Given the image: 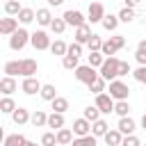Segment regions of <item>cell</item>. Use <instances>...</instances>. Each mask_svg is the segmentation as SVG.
<instances>
[{
  "instance_id": "cell-21",
  "label": "cell",
  "mask_w": 146,
  "mask_h": 146,
  "mask_svg": "<svg viewBox=\"0 0 146 146\" xmlns=\"http://www.w3.org/2000/svg\"><path fill=\"white\" fill-rule=\"evenodd\" d=\"M107 132H110V125H107L105 119H98V121L91 123V135H94V137H105Z\"/></svg>"
},
{
  "instance_id": "cell-15",
  "label": "cell",
  "mask_w": 146,
  "mask_h": 146,
  "mask_svg": "<svg viewBox=\"0 0 146 146\" xmlns=\"http://www.w3.org/2000/svg\"><path fill=\"white\" fill-rule=\"evenodd\" d=\"M116 128L121 130V135H123V137H128V135H135L137 123H135V119H132V116H121V119H119V123H116Z\"/></svg>"
},
{
  "instance_id": "cell-13",
  "label": "cell",
  "mask_w": 146,
  "mask_h": 146,
  "mask_svg": "<svg viewBox=\"0 0 146 146\" xmlns=\"http://www.w3.org/2000/svg\"><path fill=\"white\" fill-rule=\"evenodd\" d=\"M41 82L36 80V78H23V82H21V91L23 94H27V96H34V94H41Z\"/></svg>"
},
{
  "instance_id": "cell-53",
  "label": "cell",
  "mask_w": 146,
  "mask_h": 146,
  "mask_svg": "<svg viewBox=\"0 0 146 146\" xmlns=\"http://www.w3.org/2000/svg\"><path fill=\"white\" fill-rule=\"evenodd\" d=\"M144 146H146V144H144Z\"/></svg>"
},
{
  "instance_id": "cell-28",
  "label": "cell",
  "mask_w": 146,
  "mask_h": 146,
  "mask_svg": "<svg viewBox=\"0 0 146 146\" xmlns=\"http://www.w3.org/2000/svg\"><path fill=\"white\" fill-rule=\"evenodd\" d=\"M135 59H137L139 66H146V39H141V41L137 43V48H135Z\"/></svg>"
},
{
  "instance_id": "cell-39",
  "label": "cell",
  "mask_w": 146,
  "mask_h": 146,
  "mask_svg": "<svg viewBox=\"0 0 146 146\" xmlns=\"http://www.w3.org/2000/svg\"><path fill=\"white\" fill-rule=\"evenodd\" d=\"M116 16H119L121 23H132V21H135V9H132V7H123Z\"/></svg>"
},
{
  "instance_id": "cell-40",
  "label": "cell",
  "mask_w": 146,
  "mask_h": 146,
  "mask_svg": "<svg viewBox=\"0 0 146 146\" xmlns=\"http://www.w3.org/2000/svg\"><path fill=\"white\" fill-rule=\"evenodd\" d=\"M62 66H64L66 71H75V68L80 66V62H78V57H73V55H66V57H62Z\"/></svg>"
},
{
  "instance_id": "cell-9",
  "label": "cell",
  "mask_w": 146,
  "mask_h": 146,
  "mask_svg": "<svg viewBox=\"0 0 146 146\" xmlns=\"http://www.w3.org/2000/svg\"><path fill=\"white\" fill-rule=\"evenodd\" d=\"M62 18L66 21V25H73V27H80V25L87 23V16H84L80 9H66Z\"/></svg>"
},
{
  "instance_id": "cell-30",
  "label": "cell",
  "mask_w": 146,
  "mask_h": 146,
  "mask_svg": "<svg viewBox=\"0 0 146 146\" xmlns=\"http://www.w3.org/2000/svg\"><path fill=\"white\" fill-rule=\"evenodd\" d=\"M16 107H18V105L14 103L11 96H2V100H0V112H2V114H14Z\"/></svg>"
},
{
  "instance_id": "cell-51",
  "label": "cell",
  "mask_w": 146,
  "mask_h": 146,
  "mask_svg": "<svg viewBox=\"0 0 146 146\" xmlns=\"http://www.w3.org/2000/svg\"><path fill=\"white\" fill-rule=\"evenodd\" d=\"M25 146H41V144H36V141H30V139H27V141H25Z\"/></svg>"
},
{
  "instance_id": "cell-31",
  "label": "cell",
  "mask_w": 146,
  "mask_h": 146,
  "mask_svg": "<svg viewBox=\"0 0 146 146\" xmlns=\"http://www.w3.org/2000/svg\"><path fill=\"white\" fill-rule=\"evenodd\" d=\"M21 9H23V5H21L18 0H7V2H5V14H7V16H18Z\"/></svg>"
},
{
  "instance_id": "cell-44",
  "label": "cell",
  "mask_w": 146,
  "mask_h": 146,
  "mask_svg": "<svg viewBox=\"0 0 146 146\" xmlns=\"http://www.w3.org/2000/svg\"><path fill=\"white\" fill-rule=\"evenodd\" d=\"M132 78H135L137 82H141V84H146V66H137V68L132 71Z\"/></svg>"
},
{
  "instance_id": "cell-27",
  "label": "cell",
  "mask_w": 146,
  "mask_h": 146,
  "mask_svg": "<svg viewBox=\"0 0 146 146\" xmlns=\"http://www.w3.org/2000/svg\"><path fill=\"white\" fill-rule=\"evenodd\" d=\"M50 52H52V55H59V57H66V52H68V43L62 41V39H55L52 46H50Z\"/></svg>"
},
{
  "instance_id": "cell-50",
  "label": "cell",
  "mask_w": 146,
  "mask_h": 146,
  "mask_svg": "<svg viewBox=\"0 0 146 146\" xmlns=\"http://www.w3.org/2000/svg\"><path fill=\"white\" fill-rule=\"evenodd\" d=\"M139 123H141V128L146 130V112H144V116H141V121H139Z\"/></svg>"
},
{
  "instance_id": "cell-2",
  "label": "cell",
  "mask_w": 146,
  "mask_h": 146,
  "mask_svg": "<svg viewBox=\"0 0 146 146\" xmlns=\"http://www.w3.org/2000/svg\"><path fill=\"white\" fill-rule=\"evenodd\" d=\"M119 57H105V64L98 68V73H100V78L103 80H107V82H112V80H116L119 78Z\"/></svg>"
},
{
  "instance_id": "cell-19",
  "label": "cell",
  "mask_w": 146,
  "mask_h": 146,
  "mask_svg": "<svg viewBox=\"0 0 146 146\" xmlns=\"http://www.w3.org/2000/svg\"><path fill=\"white\" fill-rule=\"evenodd\" d=\"M46 128H50L52 132H57V130H62L64 128V114H57V112H50L48 114V125Z\"/></svg>"
},
{
  "instance_id": "cell-23",
  "label": "cell",
  "mask_w": 146,
  "mask_h": 146,
  "mask_svg": "<svg viewBox=\"0 0 146 146\" xmlns=\"http://www.w3.org/2000/svg\"><path fill=\"white\" fill-rule=\"evenodd\" d=\"M25 135H21V132H11V135H7L5 139H2V146H25Z\"/></svg>"
},
{
  "instance_id": "cell-7",
  "label": "cell",
  "mask_w": 146,
  "mask_h": 146,
  "mask_svg": "<svg viewBox=\"0 0 146 146\" xmlns=\"http://www.w3.org/2000/svg\"><path fill=\"white\" fill-rule=\"evenodd\" d=\"M107 16L103 2H89V9H87V21L89 23H103V18Z\"/></svg>"
},
{
  "instance_id": "cell-42",
  "label": "cell",
  "mask_w": 146,
  "mask_h": 146,
  "mask_svg": "<svg viewBox=\"0 0 146 146\" xmlns=\"http://www.w3.org/2000/svg\"><path fill=\"white\" fill-rule=\"evenodd\" d=\"M87 48H89V52H100V48H103V39H100L98 34H94V36L89 39Z\"/></svg>"
},
{
  "instance_id": "cell-6",
  "label": "cell",
  "mask_w": 146,
  "mask_h": 146,
  "mask_svg": "<svg viewBox=\"0 0 146 146\" xmlns=\"http://www.w3.org/2000/svg\"><path fill=\"white\" fill-rule=\"evenodd\" d=\"M30 43H32L34 50H50V46H52V41H50V36H48L46 30H34Z\"/></svg>"
},
{
  "instance_id": "cell-11",
  "label": "cell",
  "mask_w": 146,
  "mask_h": 146,
  "mask_svg": "<svg viewBox=\"0 0 146 146\" xmlns=\"http://www.w3.org/2000/svg\"><path fill=\"white\" fill-rule=\"evenodd\" d=\"M16 30H18V18H14V16L0 18V34L2 36H11Z\"/></svg>"
},
{
  "instance_id": "cell-16",
  "label": "cell",
  "mask_w": 146,
  "mask_h": 146,
  "mask_svg": "<svg viewBox=\"0 0 146 146\" xmlns=\"http://www.w3.org/2000/svg\"><path fill=\"white\" fill-rule=\"evenodd\" d=\"M52 21H55V16H52V11H50L48 7H39V9H36V23H39L41 27H50Z\"/></svg>"
},
{
  "instance_id": "cell-1",
  "label": "cell",
  "mask_w": 146,
  "mask_h": 146,
  "mask_svg": "<svg viewBox=\"0 0 146 146\" xmlns=\"http://www.w3.org/2000/svg\"><path fill=\"white\" fill-rule=\"evenodd\" d=\"M73 75H75V80L78 82H82V84H91L94 80H98L100 78V73H98V68H94V66H89V64H80L75 71H73Z\"/></svg>"
},
{
  "instance_id": "cell-22",
  "label": "cell",
  "mask_w": 146,
  "mask_h": 146,
  "mask_svg": "<svg viewBox=\"0 0 146 146\" xmlns=\"http://www.w3.org/2000/svg\"><path fill=\"white\" fill-rule=\"evenodd\" d=\"M73 139H75V135H73L71 128H62V130H57V144H62V146H71Z\"/></svg>"
},
{
  "instance_id": "cell-34",
  "label": "cell",
  "mask_w": 146,
  "mask_h": 146,
  "mask_svg": "<svg viewBox=\"0 0 146 146\" xmlns=\"http://www.w3.org/2000/svg\"><path fill=\"white\" fill-rule=\"evenodd\" d=\"M43 100H48V103H52L55 98H57V89H55V84H43L41 87V94H39Z\"/></svg>"
},
{
  "instance_id": "cell-49",
  "label": "cell",
  "mask_w": 146,
  "mask_h": 146,
  "mask_svg": "<svg viewBox=\"0 0 146 146\" xmlns=\"http://www.w3.org/2000/svg\"><path fill=\"white\" fill-rule=\"evenodd\" d=\"M62 2H64V0H48V5H50V7H59Z\"/></svg>"
},
{
  "instance_id": "cell-5",
  "label": "cell",
  "mask_w": 146,
  "mask_h": 146,
  "mask_svg": "<svg viewBox=\"0 0 146 146\" xmlns=\"http://www.w3.org/2000/svg\"><path fill=\"white\" fill-rule=\"evenodd\" d=\"M30 39H32V34H30L25 27H18V30L9 36V48H11V50H23V48L30 43Z\"/></svg>"
},
{
  "instance_id": "cell-52",
  "label": "cell",
  "mask_w": 146,
  "mask_h": 146,
  "mask_svg": "<svg viewBox=\"0 0 146 146\" xmlns=\"http://www.w3.org/2000/svg\"><path fill=\"white\" fill-rule=\"evenodd\" d=\"M57 146H62V144H57Z\"/></svg>"
},
{
  "instance_id": "cell-41",
  "label": "cell",
  "mask_w": 146,
  "mask_h": 146,
  "mask_svg": "<svg viewBox=\"0 0 146 146\" xmlns=\"http://www.w3.org/2000/svg\"><path fill=\"white\" fill-rule=\"evenodd\" d=\"M41 146H57V132L48 130L41 135Z\"/></svg>"
},
{
  "instance_id": "cell-3",
  "label": "cell",
  "mask_w": 146,
  "mask_h": 146,
  "mask_svg": "<svg viewBox=\"0 0 146 146\" xmlns=\"http://www.w3.org/2000/svg\"><path fill=\"white\" fill-rule=\"evenodd\" d=\"M123 46H125V36L114 34V36H110V39H105V41H103L100 52H103L105 57H114V55H116V50H121Z\"/></svg>"
},
{
  "instance_id": "cell-36",
  "label": "cell",
  "mask_w": 146,
  "mask_h": 146,
  "mask_svg": "<svg viewBox=\"0 0 146 146\" xmlns=\"http://www.w3.org/2000/svg\"><path fill=\"white\" fill-rule=\"evenodd\" d=\"M87 121H98V119H103V114H100V110L96 107V105H89V107H84V114H82Z\"/></svg>"
},
{
  "instance_id": "cell-47",
  "label": "cell",
  "mask_w": 146,
  "mask_h": 146,
  "mask_svg": "<svg viewBox=\"0 0 146 146\" xmlns=\"http://www.w3.org/2000/svg\"><path fill=\"white\" fill-rule=\"evenodd\" d=\"M128 73H132V68H130V64H128V62H123V59H121V62H119V78H125Z\"/></svg>"
},
{
  "instance_id": "cell-20",
  "label": "cell",
  "mask_w": 146,
  "mask_h": 146,
  "mask_svg": "<svg viewBox=\"0 0 146 146\" xmlns=\"http://www.w3.org/2000/svg\"><path fill=\"white\" fill-rule=\"evenodd\" d=\"M103 139H105V144H107V146H121L123 135H121V130H119V128H110V132H107Z\"/></svg>"
},
{
  "instance_id": "cell-25",
  "label": "cell",
  "mask_w": 146,
  "mask_h": 146,
  "mask_svg": "<svg viewBox=\"0 0 146 146\" xmlns=\"http://www.w3.org/2000/svg\"><path fill=\"white\" fill-rule=\"evenodd\" d=\"M50 110H52V112H57V114H66V112H68V98L57 96V98L50 103Z\"/></svg>"
},
{
  "instance_id": "cell-46",
  "label": "cell",
  "mask_w": 146,
  "mask_h": 146,
  "mask_svg": "<svg viewBox=\"0 0 146 146\" xmlns=\"http://www.w3.org/2000/svg\"><path fill=\"white\" fill-rule=\"evenodd\" d=\"M121 146H144V144L139 141V137H135V135H128V137H123Z\"/></svg>"
},
{
  "instance_id": "cell-29",
  "label": "cell",
  "mask_w": 146,
  "mask_h": 146,
  "mask_svg": "<svg viewBox=\"0 0 146 146\" xmlns=\"http://www.w3.org/2000/svg\"><path fill=\"white\" fill-rule=\"evenodd\" d=\"M94 96H98V94H105L107 91V80H103V78H98V80H94L89 87H87Z\"/></svg>"
},
{
  "instance_id": "cell-37",
  "label": "cell",
  "mask_w": 146,
  "mask_h": 146,
  "mask_svg": "<svg viewBox=\"0 0 146 146\" xmlns=\"http://www.w3.org/2000/svg\"><path fill=\"white\" fill-rule=\"evenodd\" d=\"M96 144H98V137L87 135V137H75L71 146H96Z\"/></svg>"
},
{
  "instance_id": "cell-18",
  "label": "cell",
  "mask_w": 146,
  "mask_h": 146,
  "mask_svg": "<svg viewBox=\"0 0 146 146\" xmlns=\"http://www.w3.org/2000/svg\"><path fill=\"white\" fill-rule=\"evenodd\" d=\"M16 89H18V82H16V78H11V75H5V78L0 80V91H2L5 96H11Z\"/></svg>"
},
{
  "instance_id": "cell-45",
  "label": "cell",
  "mask_w": 146,
  "mask_h": 146,
  "mask_svg": "<svg viewBox=\"0 0 146 146\" xmlns=\"http://www.w3.org/2000/svg\"><path fill=\"white\" fill-rule=\"evenodd\" d=\"M66 55H73V57L80 59V57H82V43H75V41L68 43V52H66Z\"/></svg>"
},
{
  "instance_id": "cell-10",
  "label": "cell",
  "mask_w": 146,
  "mask_h": 146,
  "mask_svg": "<svg viewBox=\"0 0 146 146\" xmlns=\"http://www.w3.org/2000/svg\"><path fill=\"white\" fill-rule=\"evenodd\" d=\"M36 68H39L36 59H30V57H25V59H18V73H21V78H34Z\"/></svg>"
},
{
  "instance_id": "cell-38",
  "label": "cell",
  "mask_w": 146,
  "mask_h": 146,
  "mask_svg": "<svg viewBox=\"0 0 146 146\" xmlns=\"http://www.w3.org/2000/svg\"><path fill=\"white\" fill-rule=\"evenodd\" d=\"M66 27H68V25H66V21H64L62 16H59V18H55V21L50 23V32H52V34H57V36H59V34H64V30H66Z\"/></svg>"
},
{
  "instance_id": "cell-33",
  "label": "cell",
  "mask_w": 146,
  "mask_h": 146,
  "mask_svg": "<svg viewBox=\"0 0 146 146\" xmlns=\"http://www.w3.org/2000/svg\"><path fill=\"white\" fill-rule=\"evenodd\" d=\"M87 64L94 66V68H100V66L105 64V55H103V52H89V55H87Z\"/></svg>"
},
{
  "instance_id": "cell-4",
  "label": "cell",
  "mask_w": 146,
  "mask_h": 146,
  "mask_svg": "<svg viewBox=\"0 0 146 146\" xmlns=\"http://www.w3.org/2000/svg\"><path fill=\"white\" fill-rule=\"evenodd\" d=\"M107 94H110L114 100H128V96H130V87H128L121 78H116V80H112V82H110Z\"/></svg>"
},
{
  "instance_id": "cell-12",
  "label": "cell",
  "mask_w": 146,
  "mask_h": 146,
  "mask_svg": "<svg viewBox=\"0 0 146 146\" xmlns=\"http://www.w3.org/2000/svg\"><path fill=\"white\" fill-rule=\"evenodd\" d=\"M91 36H94V32H91L89 23H84V25L75 27V32H73V41H75V43H82V46H87Z\"/></svg>"
},
{
  "instance_id": "cell-32",
  "label": "cell",
  "mask_w": 146,
  "mask_h": 146,
  "mask_svg": "<svg viewBox=\"0 0 146 146\" xmlns=\"http://www.w3.org/2000/svg\"><path fill=\"white\" fill-rule=\"evenodd\" d=\"M119 23H121V21H119V16H114V14H107V16L103 18V23H100V25H103L107 32H114V30L119 27Z\"/></svg>"
},
{
  "instance_id": "cell-35",
  "label": "cell",
  "mask_w": 146,
  "mask_h": 146,
  "mask_svg": "<svg viewBox=\"0 0 146 146\" xmlns=\"http://www.w3.org/2000/svg\"><path fill=\"white\" fill-rule=\"evenodd\" d=\"M114 114H116L119 119H121V116H130V103H128V100H116Z\"/></svg>"
},
{
  "instance_id": "cell-17",
  "label": "cell",
  "mask_w": 146,
  "mask_h": 146,
  "mask_svg": "<svg viewBox=\"0 0 146 146\" xmlns=\"http://www.w3.org/2000/svg\"><path fill=\"white\" fill-rule=\"evenodd\" d=\"M30 119H32V114H30V110H25V107H16L14 110V114H11V121L16 123V125H25V123H30Z\"/></svg>"
},
{
  "instance_id": "cell-8",
  "label": "cell",
  "mask_w": 146,
  "mask_h": 146,
  "mask_svg": "<svg viewBox=\"0 0 146 146\" xmlns=\"http://www.w3.org/2000/svg\"><path fill=\"white\" fill-rule=\"evenodd\" d=\"M98 110H100V114H112L114 112V105H116V100L105 91V94H98L96 96V103H94Z\"/></svg>"
},
{
  "instance_id": "cell-43",
  "label": "cell",
  "mask_w": 146,
  "mask_h": 146,
  "mask_svg": "<svg viewBox=\"0 0 146 146\" xmlns=\"http://www.w3.org/2000/svg\"><path fill=\"white\" fill-rule=\"evenodd\" d=\"M5 75H11V78L21 75V73H18V59H9V62L5 64Z\"/></svg>"
},
{
  "instance_id": "cell-26",
  "label": "cell",
  "mask_w": 146,
  "mask_h": 146,
  "mask_svg": "<svg viewBox=\"0 0 146 146\" xmlns=\"http://www.w3.org/2000/svg\"><path fill=\"white\" fill-rule=\"evenodd\" d=\"M30 123H32L34 128H43V125H48V114H46L43 110H34V112H32Z\"/></svg>"
},
{
  "instance_id": "cell-48",
  "label": "cell",
  "mask_w": 146,
  "mask_h": 146,
  "mask_svg": "<svg viewBox=\"0 0 146 146\" xmlns=\"http://www.w3.org/2000/svg\"><path fill=\"white\" fill-rule=\"evenodd\" d=\"M123 2H125V7H132V9L139 5V0H123Z\"/></svg>"
},
{
  "instance_id": "cell-24",
  "label": "cell",
  "mask_w": 146,
  "mask_h": 146,
  "mask_svg": "<svg viewBox=\"0 0 146 146\" xmlns=\"http://www.w3.org/2000/svg\"><path fill=\"white\" fill-rule=\"evenodd\" d=\"M16 18H18V23H21V25H27V23L36 21V11H34L32 7H23V9H21V14H18Z\"/></svg>"
},
{
  "instance_id": "cell-14",
  "label": "cell",
  "mask_w": 146,
  "mask_h": 146,
  "mask_svg": "<svg viewBox=\"0 0 146 146\" xmlns=\"http://www.w3.org/2000/svg\"><path fill=\"white\" fill-rule=\"evenodd\" d=\"M71 130H73L75 137H87V135H91V121H87L84 116L82 119H75L73 125H71Z\"/></svg>"
}]
</instances>
